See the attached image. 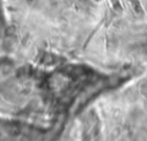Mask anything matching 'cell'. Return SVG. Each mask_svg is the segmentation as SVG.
I'll use <instances>...</instances> for the list:
<instances>
[{"instance_id":"6da1fadb","label":"cell","mask_w":147,"mask_h":141,"mask_svg":"<svg viewBox=\"0 0 147 141\" xmlns=\"http://www.w3.org/2000/svg\"><path fill=\"white\" fill-rule=\"evenodd\" d=\"M127 1L132 5V8H133V10H134V13H136V14H138L139 16H140V14H141V13L144 14V9H142L141 3H140V1H139V0H127Z\"/></svg>"}]
</instances>
